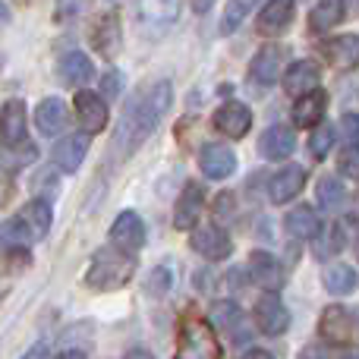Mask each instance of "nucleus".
<instances>
[{
  "label": "nucleus",
  "mask_w": 359,
  "mask_h": 359,
  "mask_svg": "<svg viewBox=\"0 0 359 359\" xmlns=\"http://www.w3.org/2000/svg\"><path fill=\"white\" fill-rule=\"evenodd\" d=\"M170 104H174V86L168 79L155 82L139 98H133L130 107H126L123 123H120L117 136H114V155H123V158L133 155L158 130V123L170 111Z\"/></svg>",
  "instance_id": "f257e3e1"
},
{
  "label": "nucleus",
  "mask_w": 359,
  "mask_h": 359,
  "mask_svg": "<svg viewBox=\"0 0 359 359\" xmlns=\"http://www.w3.org/2000/svg\"><path fill=\"white\" fill-rule=\"evenodd\" d=\"M133 274H136V259L120 246H104L88 262L86 284L98 293H111V290H120L123 284H130Z\"/></svg>",
  "instance_id": "f03ea898"
},
{
  "label": "nucleus",
  "mask_w": 359,
  "mask_h": 359,
  "mask_svg": "<svg viewBox=\"0 0 359 359\" xmlns=\"http://www.w3.org/2000/svg\"><path fill=\"white\" fill-rule=\"evenodd\" d=\"M50 221H54V208L44 198H32L13 221L4 224V243L6 249H22L38 243L41 236H48Z\"/></svg>",
  "instance_id": "7ed1b4c3"
},
{
  "label": "nucleus",
  "mask_w": 359,
  "mask_h": 359,
  "mask_svg": "<svg viewBox=\"0 0 359 359\" xmlns=\"http://www.w3.org/2000/svg\"><path fill=\"white\" fill-rule=\"evenodd\" d=\"M177 359H221V341L208 318H183L177 341Z\"/></svg>",
  "instance_id": "20e7f679"
},
{
  "label": "nucleus",
  "mask_w": 359,
  "mask_h": 359,
  "mask_svg": "<svg viewBox=\"0 0 359 359\" xmlns=\"http://www.w3.org/2000/svg\"><path fill=\"white\" fill-rule=\"evenodd\" d=\"M293 16H297V0H268L255 19V32L265 38H278L290 29Z\"/></svg>",
  "instance_id": "39448f33"
},
{
  "label": "nucleus",
  "mask_w": 359,
  "mask_h": 359,
  "mask_svg": "<svg viewBox=\"0 0 359 359\" xmlns=\"http://www.w3.org/2000/svg\"><path fill=\"white\" fill-rule=\"evenodd\" d=\"M252 318H255L262 334H268V337H278L290 328V312H287V306L280 303L274 293H268V297H262L259 303H255Z\"/></svg>",
  "instance_id": "423d86ee"
},
{
  "label": "nucleus",
  "mask_w": 359,
  "mask_h": 359,
  "mask_svg": "<svg viewBox=\"0 0 359 359\" xmlns=\"http://www.w3.org/2000/svg\"><path fill=\"white\" fill-rule=\"evenodd\" d=\"M249 274H252L255 284H259L262 290H268V293H278L280 287H284V280H287L284 265H280L271 252H262V249H255V252L249 255Z\"/></svg>",
  "instance_id": "0eeeda50"
},
{
  "label": "nucleus",
  "mask_w": 359,
  "mask_h": 359,
  "mask_svg": "<svg viewBox=\"0 0 359 359\" xmlns=\"http://www.w3.org/2000/svg\"><path fill=\"white\" fill-rule=\"evenodd\" d=\"M318 82H322V69H318L312 60H297L284 69L280 86H284L287 95L303 98V95H309V92H318Z\"/></svg>",
  "instance_id": "6e6552de"
},
{
  "label": "nucleus",
  "mask_w": 359,
  "mask_h": 359,
  "mask_svg": "<svg viewBox=\"0 0 359 359\" xmlns=\"http://www.w3.org/2000/svg\"><path fill=\"white\" fill-rule=\"evenodd\" d=\"M76 117L82 123V133H101L107 126V101L98 98V92H76L73 98Z\"/></svg>",
  "instance_id": "1a4fd4ad"
},
{
  "label": "nucleus",
  "mask_w": 359,
  "mask_h": 359,
  "mask_svg": "<svg viewBox=\"0 0 359 359\" xmlns=\"http://www.w3.org/2000/svg\"><path fill=\"white\" fill-rule=\"evenodd\" d=\"M111 243L126 252H136L145 246V224L136 211H120L117 221L111 224Z\"/></svg>",
  "instance_id": "9d476101"
},
{
  "label": "nucleus",
  "mask_w": 359,
  "mask_h": 359,
  "mask_svg": "<svg viewBox=\"0 0 359 359\" xmlns=\"http://www.w3.org/2000/svg\"><path fill=\"white\" fill-rule=\"evenodd\" d=\"M306 186V168L290 164V168H280L278 174L268 180V198L274 205H287L290 198H297Z\"/></svg>",
  "instance_id": "9b49d317"
},
{
  "label": "nucleus",
  "mask_w": 359,
  "mask_h": 359,
  "mask_svg": "<svg viewBox=\"0 0 359 359\" xmlns=\"http://www.w3.org/2000/svg\"><path fill=\"white\" fill-rule=\"evenodd\" d=\"M92 44H95V50H98L101 57H107V60H114V57L120 54V48H123V29H120L117 13H104V16L95 22Z\"/></svg>",
  "instance_id": "f8f14e48"
},
{
  "label": "nucleus",
  "mask_w": 359,
  "mask_h": 359,
  "mask_svg": "<svg viewBox=\"0 0 359 359\" xmlns=\"http://www.w3.org/2000/svg\"><path fill=\"white\" fill-rule=\"evenodd\" d=\"M293 149H297V136H293L290 126L274 123L259 136V155L265 161H284L293 155Z\"/></svg>",
  "instance_id": "ddd939ff"
},
{
  "label": "nucleus",
  "mask_w": 359,
  "mask_h": 359,
  "mask_svg": "<svg viewBox=\"0 0 359 359\" xmlns=\"http://www.w3.org/2000/svg\"><path fill=\"white\" fill-rule=\"evenodd\" d=\"M25 104L19 98L4 101V111H0V139H4L6 149H16V145L25 142Z\"/></svg>",
  "instance_id": "4468645a"
},
{
  "label": "nucleus",
  "mask_w": 359,
  "mask_h": 359,
  "mask_svg": "<svg viewBox=\"0 0 359 359\" xmlns=\"http://www.w3.org/2000/svg\"><path fill=\"white\" fill-rule=\"evenodd\" d=\"M215 126L224 133L227 139H243L252 126V111L240 101H227L215 111Z\"/></svg>",
  "instance_id": "2eb2a0df"
},
{
  "label": "nucleus",
  "mask_w": 359,
  "mask_h": 359,
  "mask_svg": "<svg viewBox=\"0 0 359 359\" xmlns=\"http://www.w3.org/2000/svg\"><path fill=\"white\" fill-rule=\"evenodd\" d=\"M192 249L208 262H221L233 252V243H230V236L221 227H198L192 233Z\"/></svg>",
  "instance_id": "dca6fc26"
},
{
  "label": "nucleus",
  "mask_w": 359,
  "mask_h": 359,
  "mask_svg": "<svg viewBox=\"0 0 359 359\" xmlns=\"http://www.w3.org/2000/svg\"><path fill=\"white\" fill-rule=\"evenodd\" d=\"M198 164H202V174L208 180H227L236 170V155H233V149H230V145L211 142V145H205V149H202Z\"/></svg>",
  "instance_id": "f3484780"
},
{
  "label": "nucleus",
  "mask_w": 359,
  "mask_h": 359,
  "mask_svg": "<svg viewBox=\"0 0 359 359\" xmlns=\"http://www.w3.org/2000/svg\"><path fill=\"white\" fill-rule=\"evenodd\" d=\"M202 205H205V189L196 183H189L180 192L177 205H174V227L177 230H192L202 217Z\"/></svg>",
  "instance_id": "a211bd4d"
},
{
  "label": "nucleus",
  "mask_w": 359,
  "mask_h": 359,
  "mask_svg": "<svg viewBox=\"0 0 359 359\" xmlns=\"http://www.w3.org/2000/svg\"><path fill=\"white\" fill-rule=\"evenodd\" d=\"M86 155H88V133H76V136H67L54 145V164L63 170V174L79 170V164L86 161Z\"/></svg>",
  "instance_id": "6ab92c4d"
},
{
  "label": "nucleus",
  "mask_w": 359,
  "mask_h": 359,
  "mask_svg": "<svg viewBox=\"0 0 359 359\" xmlns=\"http://www.w3.org/2000/svg\"><path fill=\"white\" fill-rule=\"evenodd\" d=\"M318 334L328 344H347L350 334H353V322H350V312L344 306H328L322 312V322H318Z\"/></svg>",
  "instance_id": "aec40b11"
},
{
  "label": "nucleus",
  "mask_w": 359,
  "mask_h": 359,
  "mask_svg": "<svg viewBox=\"0 0 359 359\" xmlns=\"http://www.w3.org/2000/svg\"><path fill=\"white\" fill-rule=\"evenodd\" d=\"M280 60H284V54H280L278 44H265L249 63V79L255 86H274V79L280 73Z\"/></svg>",
  "instance_id": "412c9836"
},
{
  "label": "nucleus",
  "mask_w": 359,
  "mask_h": 359,
  "mask_svg": "<svg viewBox=\"0 0 359 359\" xmlns=\"http://www.w3.org/2000/svg\"><path fill=\"white\" fill-rule=\"evenodd\" d=\"M325 60L334 69H353L359 67V35H341L331 38L328 44H322Z\"/></svg>",
  "instance_id": "4be33fe9"
},
{
  "label": "nucleus",
  "mask_w": 359,
  "mask_h": 359,
  "mask_svg": "<svg viewBox=\"0 0 359 359\" xmlns=\"http://www.w3.org/2000/svg\"><path fill=\"white\" fill-rule=\"evenodd\" d=\"M67 123H69V111L60 98H44L35 107V126L41 136H57V133H63Z\"/></svg>",
  "instance_id": "5701e85b"
},
{
  "label": "nucleus",
  "mask_w": 359,
  "mask_h": 359,
  "mask_svg": "<svg viewBox=\"0 0 359 359\" xmlns=\"http://www.w3.org/2000/svg\"><path fill=\"white\" fill-rule=\"evenodd\" d=\"M284 227L293 240H316V236L322 233V217L316 215V208L299 205V208H293L290 215L284 217Z\"/></svg>",
  "instance_id": "b1692460"
},
{
  "label": "nucleus",
  "mask_w": 359,
  "mask_h": 359,
  "mask_svg": "<svg viewBox=\"0 0 359 359\" xmlns=\"http://www.w3.org/2000/svg\"><path fill=\"white\" fill-rule=\"evenodd\" d=\"M325 107H328V95L325 92H309L303 98H297V104H293V126H299V130L318 126V120L325 117Z\"/></svg>",
  "instance_id": "393cba45"
},
{
  "label": "nucleus",
  "mask_w": 359,
  "mask_h": 359,
  "mask_svg": "<svg viewBox=\"0 0 359 359\" xmlns=\"http://www.w3.org/2000/svg\"><path fill=\"white\" fill-rule=\"evenodd\" d=\"M183 0H136V13L149 25H170L180 19Z\"/></svg>",
  "instance_id": "a878e982"
},
{
  "label": "nucleus",
  "mask_w": 359,
  "mask_h": 359,
  "mask_svg": "<svg viewBox=\"0 0 359 359\" xmlns=\"http://www.w3.org/2000/svg\"><path fill=\"white\" fill-rule=\"evenodd\" d=\"M344 16H347V0H318L309 13V29L322 35V32H331L334 25H341Z\"/></svg>",
  "instance_id": "bb28decb"
},
{
  "label": "nucleus",
  "mask_w": 359,
  "mask_h": 359,
  "mask_svg": "<svg viewBox=\"0 0 359 359\" xmlns=\"http://www.w3.org/2000/svg\"><path fill=\"white\" fill-rule=\"evenodd\" d=\"M92 60H88L82 50H69V54L60 57V79L67 86H86L92 79Z\"/></svg>",
  "instance_id": "cd10ccee"
},
{
  "label": "nucleus",
  "mask_w": 359,
  "mask_h": 359,
  "mask_svg": "<svg viewBox=\"0 0 359 359\" xmlns=\"http://www.w3.org/2000/svg\"><path fill=\"white\" fill-rule=\"evenodd\" d=\"M211 325L221 328L224 334H233V337H243V312L236 309L233 303H215L211 306Z\"/></svg>",
  "instance_id": "c85d7f7f"
},
{
  "label": "nucleus",
  "mask_w": 359,
  "mask_h": 359,
  "mask_svg": "<svg viewBox=\"0 0 359 359\" xmlns=\"http://www.w3.org/2000/svg\"><path fill=\"white\" fill-rule=\"evenodd\" d=\"M356 284H359V278H356V268H350V265H331L328 271H325V287H328V293H350V290H356Z\"/></svg>",
  "instance_id": "c756f323"
},
{
  "label": "nucleus",
  "mask_w": 359,
  "mask_h": 359,
  "mask_svg": "<svg viewBox=\"0 0 359 359\" xmlns=\"http://www.w3.org/2000/svg\"><path fill=\"white\" fill-rule=\"evenodd\" d=\"M177 284V271L170 265H158L149 271V280H145V293L149 297H164V293H170Z\"/></svg>",
  "instance_id": "7c9ffc66"
},
{
  "label": "nucleus",
  "mask_w": 359,
  "mask_h": 359,
  "mask_svg": "<svg viewBox=\"0 0 359 359\" xmlns=\"http://www.w3.org/2000/svg\"><path fill=\"white\" fill-rule=\"evenodd\" d=\"M347 192H344V183L337 177H322L318 180V202H322L325 211H334L344 205Z\"/></svg>",
  "instance_id": "2f4dec72"
},
{
  "label": "nucleus",
  "mask_w": 359,
  "mask_h": 359,
  "mask_svg": "<svg viewBox=\"0 0 359 359\" xmlns=\"http://www.w3.org/2000/svg\"><path fill=\"white\" fill-rule=\"evenodd\" d=\"M259 4V0H230L227 6H224V19H221V32L224 35H230V32H236L243 25V19L249 16V10Z\"/></svg>",
  "instance_id": "473e14b6"
},
{
  "label": "nucleus",
  "mask_w": 359,
  "mask_h": 359,
  "mask_svg": "<svg viewBox=\"0 0 359 359\" xmlns=\"http://www.w3.org/2000/svg\"><path fill=\"white\" fill-rule=\"evenodd\" d=\"M331 149H334V126H331V123H318L316 130H312V139H309L312 158H318V161H322Z\"/></svg>",
  "instance_id": "72a5a7b5"
},
{
  "label": "nucleus",
  "mask_w": 359,
  "mask_h": 359,
  "mask_svg": "<svg viewBox=\"0 0 359 359\" xmlns=\"http://www.w3.org/2000/svg\"><path fill=\"white\" fill-rule=\"evenodd\" d=\"M92 6V0H57L54 4V19L57 22H69V19L82 16Z\"/></svg>",
  "instance_id": "f704fd0d"
},
{
  "label": "nucleus",
  "mask_w": 359,
  "mask_h": 359,
  "mask_svg": "<svg viewBox=\"0 0 359 359\" xmlns=\"http://www.w3.org/2000/svg\"><path fill=\"white\" fill-rule=\"evenodd\" d=\"M337 168H341L344 177H350V180H356V183H359V145H347V149L341 151Z\"/></svg>",
  "instance_id": "c9c22d12"
},
{
  "label": "nucleus",
  "mask_w": 359,
  "mask_h": 359,
  "mask_svg": "<svg viewBox=\"0 0 359 359\" xmlns=\"http://www.w3.org/2000/svg\"><path fill=\"white\" fill-rule=\"evenodd\" d=\"M38 158V149L35 145H29V149L22 151V145H16V149H6V170H13V168H22V164H32Z\"/></svg>",
  "instance_id": "e433bc0d"
},
{
  "label": "nucleus",
  "mask_w": 359,
  "mask_h": 359,
  "mask_svg": "<svg viewBox=\"0 0 359 359\" xmlns=\"http://www.w3.org/2000/svg\"><path fill=\"white\" fill-rule=\"evenodd\" d=\"M341 136L347 145H359V114H344L341 117Z\"/></svg>",
  "instance_id": "4c0bfd02"
},
{
  "label": "nucleus",
  "mask_w": 359,
  "mask_h": 359,
  "mask_svg": "<svg viewBox=\"0 0 359 359\" xmlns=\"http://www.w3.org/2000/svg\"><path fill=\"white\" fill-rule=\"evenodd\" d=\"M101 92H104V98H117V95L123 92V86H120V73H107L104 82H101Z\"/></svg>",
  "instance_id": "58836bf2"
},
{
  "label": "nucleus",
  "mask_w": 359,
  "mask_h": 359,
  "mask_svg": "<svg viewBox=\"0 0 359 359\" xmlns=\"http://www.w3.org/2000/svg\"><path fill=\"white\" fill-rule=\"evenodd\" d=\"M22 359H48V344H35Z\"/></svg>",
  "instance_id": "ea45409f"
},
{
  "label": "nucleus",
  "mask_w": 359,
  "mask_h": 359,
  "mask_svg": "<svg viewBox=\"0 0 359 359\" xmlns=\"http://www.w3.org/2000/svg\"><path fill=\"white\" fill-rule=\"evenodd\" d=\"M215 6V0H192V10L196 13H208Z\"/></svg>",
  "instance_id": "a19ab883"
},
{
  "label": "nucleus",
  "mask_w": 359,
  "mask_h": 359,
  "mask_svg": "<svg viewBox=\"0 0 359 359\" xmlns=\"http://www.w3.org/2000/svg\"><path fill=\"white\" fill-rule=\"evenodd\" d=\"M123 359H155L149 353V350H142V347H136V350H130V353H126Z\"/></svg>",
  "instance_id": "79ce46f5"
},
{
  "label": "nucleus",
  "mask_w": 359,
  "mask_h": 359,
  "mask_svg": "<svg viewBox=\"0 0 359 359\" xmlns=\"http://www.w3.org/2000/svg\"><path fill=\"white\" fill-rule=\"evenodd\" d=\"M243 359H274L268 350H249V353H243Z\"/></svg>",
  "instance_id": "37998d69"
},
{
  "label": "nucleus",
  "mask_w": 359,
  "mask_h": 359,
  "mask_svg": "<svg viewBox=\"0 0 359 359\" xmlns=\"http://www.w3.org/2000/svg\"><path fill=\"white\" fill-rule=\"evenodd\" d=\"M57 359H86V353H79V350H67V353L57 356Z\"/></svg>",
  "instance_id": "c03bdc74"
},
{
  "label": "nucleus",
  "mask_w": 359,
  "mask_h": 359,
  "mask_svg": "<svg viewBox=\"0 0 359 359\" xmlns=\"http://www.w3.org/2000/svg\"><path fill=\"white\" fill-rule=\"evenodd\" d=\"M341 359H359V347H350V350H347V353H344Z\"/></svg>",
  "instance_id": "a18cd8bd"
},
{
  "label": "nucleus",
  "mask_w": 359,
  "mask_h": 359,
  "mask_svg": "<svg viewBox=\"0 0 359 359\" xmlns=\"http://www.w3.org/2000/svg\"><path fill=\"white\" fill-rule=\"evenodd\" d=\"M303 359H309V356H303Z\"/></svg>",
  "instance_id": "49530a36"
}]
</instances>
